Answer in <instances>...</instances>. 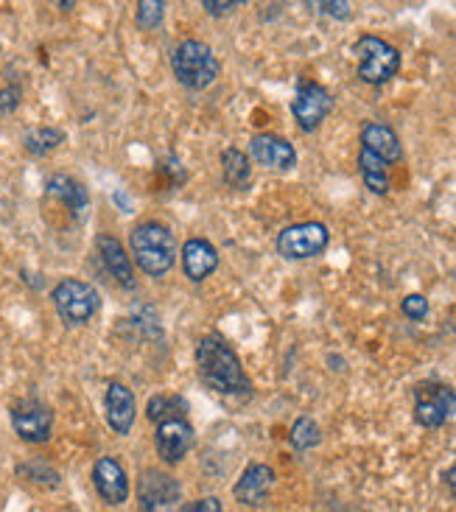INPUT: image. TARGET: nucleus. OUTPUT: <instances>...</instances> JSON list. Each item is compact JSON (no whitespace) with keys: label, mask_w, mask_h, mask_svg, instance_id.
<instances>
[{"label":"nucleus","mask_w":456,"mask_h":512,"mask_svg":"<svg viewBox=\"0 0 456 512\" xmlns=\"http://www.w3.org/2000/svg\"><path fill=\"white\" fill-rule=\"evenodd\" d=\"M196 373L205 387L222 395H247L252 389L238 353L222 336H205L196 345Z\"/></svg>","instance_id":"obj_1"},{"label":"nucleus","mask_w":456,"mask_h":512,"mask_svg":"<svg viewBox=\"0 0 456 512\" xmlns=\"http://www.w3.org/2000/svg\"><path fill=\"white\" fill-rule=\"evenodd\" d=\"M129 250L140 272L149 277H163L177 263V241L166 224L143 222L129 236Z\"/></svg>","instance_id":"obj_2"},{"label":"nucleus","mask_w":456,"mask_h":512,"mask_svg":"<svg viewBox=\"0 0 456 512\" xmlns=\"http://www.w3.org/2000/svg\"><path fill=\"white\" fill-rule=\"evenodd\" d=\"M171 70L177 76V82L188 90H205L219 79L222 65L213 54L208 42L202 40H182L171 51Z\"/></svg>","instance_id":"obj_3"},{"label":"nucleus","mask_w":456,"mask_h":512,"mask_svg":"<svg viewBox=\"0 0 456 512\" xmlns=\"http://www.w3.org/2000/svg\"><path fill=\"white\" fill-rule=\"evenodd\" d=\"M51 300L59 319L68 325V328H79L84 322L96 317L98 308H101V294L96 286L76 280V277H65L59 280L51 291Z\"/></svg>","instance_id":"obj_4"},{"label":"nucleus","mask_w":456,"mask_h":512,"mask_svg":"<svg viewBox=\"0 0 456 512\" xmlns=\"http://www.w3.org/2000/svg\"><path fill=\"white\" fill-rule=\"evenodd\" d=\"M353 54L359 59V79L367 84H387L401 70V54L395 45L381 37H359L353 45Z\"/></svg>","instance_id":"obj_5"},{"label":"nucleus","mask_w":456,"mask_h":512,"mask_svg":"<svg viewBox=\"0 0 456 512\" xmlns=\"http://www.w3.org/2000/svg\"><path fill=\"white\" fill-rule=\"evenodd\" d=\"M456 415V392L448 384L423 381L415 389V420L423 429H440Z\"/></svg>","instance_id":"obj_6"},{"label":"nucleus","mask_w":456,"mask_h":512,"mask_svg":"<svg viewBox=\"0 0 456 512\" xmlns=\"http://www.w3.org/2000/svg\"><path fill=\"white\" fill-rule=\"evenodd\" d=\"M331 244V233L322 222H303L286 227L277 236V252L289 261H305L314 258L319 252H325V247Z\"/></svg>","instance_id":"obj_7"},{"label":"nucleus","mask_w":456,"mask_h":512,"mask_svg":"<svg viewBox=\"0 0 456 512\" xmlns=\"http://www.w3.org/2000/svg\"><path fill=\"white\" fill-rule=\"evenodd\" d=\"M12 426L20 440L42 445L51 440L54 431V412L37 398H20L12 403Z\"/></svg>","instance_id":"obj_8"},{"label":"nucleus","mask_w":456,"mask_h":512,"mask_svg":"<svg viewBox=\"0 0 456 512\" xmlns=\"http://www.w3.org/2000/svg\"><path fill=\"white\" fill-rule=\"evenodd\" d=\"M138 499L143 512H182V487L163 471H146L138 482Z\"/></svg>","instance_id":"obj_9"},{"label":"nucleus","mask_w":456,"mask_h":512,"mask_svg":"<svg viewBox=\"0 0 456 512\" xmlns=\"http://www.w3.org/2000/svg\"><path fill=\"white\" fill-rule=\"evenodd\" d=\"M331 107L333 98L322 84L300 82L297 96L291 101V115H294V121H297V126H300L303 132H314V129L328 118Z\"/></svg>","instance_id":"obj_10"},{"label":"nucleus","mask_w":456,"mask_h":512,"mask_svg":"<svg viewBox=\"0 0 456 512\" xmlns=\"http://www.w3.org/2000/svg\"><path fill=\"white\" fill-rule=\"evenodd\" d=\"M154 445H157V454L163 462L177 465L194 448V426L188 420H166L157 426Z\"/></svg>","instance_id":"obj_11"},{"label":"nucleus","mask_w":456,"mask_h":512,"mask_svg":"<svg viewBox=\"0 0 456 512\" xmlns=\"http://www.w3.org/2000/svg\"><path fill=\"white\" fill-rule=\"evenodd\" d=\"M93 485L104 504L118 507L129 499V476L115 457H101L93 465Z\"/></svg>","instance_id":"obj_12"},{"label":"nucleus","mask_w":456,"mask_h":512,"mask_svg":"<svg viewBox=\"0 0 456 512\" xmlns=\"http://www.w3.org/2000/svg\"><path fill=\"white\" fill-rule=\"evenodd\" d=\"M104 412H107V423L115 434L126 437L132 426H135V417H138V403H135V392L121 384V381H110L107 395H104Z\"/></svg>","instance_id":"obj_13"},{"label":"nucleus","mask_w":456,"mask_h":512,"mask_svg":"<svg viewBox=\"0 0 456 512\" xmlns=\"http://www.w3.org/2000/svg\"><path fill=\"white\" fill-rule=\"evenodd\" d=\"M249 154L258 166L272 168V171H289L297 166L294 146L280 135H255L249 140Z\"/></svg>","instance_id":"obj_14"},{"label":"nucleus","mask_w":456,"mask_h":512,"mask_svg":"<svg viewBox=\"0 0 456 512\" xmlns=\"http://www.w3.org/2000/svg\"><path fill=\"white\" fill-rule=\"evenodd\" d=\"M272 487H275V471L269 465H263V462H255L235 482L233 496L241 504H247V507H258V504L269 499Z\"/></svg>","instance_id":"obj_15"},{"label":"nucleus","mask_w":456,"mask_h":512,"mask_svg":"<svg viewBox=\"0 0 456 512\" xmlns=\"http://www.w3.org/2000/svg\"><path fill=\"white\" fill-rule=\"evenodd\" d=\"M182 269H185V277L194 280V283H202L205 277H210L219 266V252L210 244L208 238H188L182 244Z\"/></svg>","instance_id":"obj_16"},{"label":"nucleus","mask_w":456,"mask_h":512,"mask_svg":"<svg viewBox=\"0 0 456 512\" xmlns=\"http://www.w3.org/2000/svg\"><path fill=\"white\" fill-rule=\"evenodd\" d=\"M361 149H367V152L375 154V157H381L387 166L401 163L403 157L398 135H395L387 124H375V121L361 129Z\"/></svg>","instance_id":"obj_17"},{"label":"nucleus","mask_w":456,"mask_h":512,"mask_svg":"<svg viewBox=\"0 0 456 512\" xmlns=\"http://www.w3.org/2000/svg\"><path fill=\"white\" fill-rule=\"evenodd\" d=\"M96 247L98 255H101V261L107 266V272H110L121 286H132L135 283V277H132V261H129V255H126L124 244L118 241L110 233H101L96 238Z\"/></svg>","instance_id":"obj_18"},{"label":"nucleus","mask_w":456,"mask_h":512,"mask_svg":"<svg viewBox=\"0 0 456 512\" xmlns=\"http://www.w3.org/2000/svg\"><path fill=\"white\" fill-rule=\"evenodd\" d=\"M48 194L56 196V199H59L70 213H76V216H82L84 208H87V202H90L87 188H84L79 180L68 177V174H54V177L48 180Z\"/></svg>","instance_id":"obj_19"},{"label":"nucleus","mask_w":456,"mask_h":512,"mask_svg":"<svg viewBox=\"0 0 456 512\" xmlns=\"http://www.w3.org/2000/svg\"><path fill=\"white\" fill-rule=\"evenodd\" d=\"M146 415L157 426L166 423V420H185V415H188V401L182 395H174V392H157L146 403Z\"/></svg>","instance_id":"obj_20"},{"label":"nucleus","mask_w":456,"mask_h":512,"mask_svg":"<svg viewBox=\"0 0 456 512\" xmlns=\"http://www.w3.org/2000/svg\"><path fill=\"white\" fill-rule=\"evenodd\" d=\"M222 174L224 182L230 188H247L249 180H252V166H249V157L241 149H224L222 154Z\"/></svg>","instance_id":"obj_21"},{"label":"nucleus","mask_w":456,"mask_h":512,"mask_svg":"<svg viewBox=\"0 0 456 512\" xmlns=\"http://www.w3.org/2000/svg\"><path fill=\"white\" fill-rule=\"evenodd\" d=\"M359 168H361V177H364V185L373 191V194H387L389 191V166L381 160V157H375L367 149H361L359 154Z\"/></svg>","instance_id":"obj_22"},{"label":"nucleus","mask_w":456,"mask_h":512,"mask_svg":"<svg viewBox=\"0 0 456 512\" xmlns=\"http://www.w3.org/2000/svg\"><path fill=\"white\" fill-rule=\"evenodd\" d=\"M62 140H65V132L62 129H54V126H37V129H31L26 135V152L34 154V157H45L48 152H54L62 146Z\"/></svg>","instance_id":"obj_23"},{"label":"nucleus","mask_w":456,"mask_h":512,"mask_svg":"<svg viewBox=\"0 0 456 512\" xmlns=\"http://www.w3.org/2000/svg\"><path fill=\"white\" fill-rule=\"evenodd\" d=\"M291 445L297 448V451H308V448H314L322 440V434H319V426L311 420V417H300L294 426H291L289 434Z\"/></svg>","instance_id":"obj_24"},{"label":"nucleus","mask_w":456,"mask_h":512,"mask_svg":"<svg viewBox=\"0 0 456 512\" xmlns=\"http://www.w3.org/2000/svg\"><path fill=\"white\" fill-rule=\"evenodd\" d=\"M166 17V3L163 0H140L138 12H135V23H138L143 31H152L163 23Z\"/></svg>","instance_id":"obj_25"},{"label":"nucleus","mask_w":456,"mask_h":512,"mask_svg":"<svg viewBox=\"0 0 456 512\" xmlns=\"http://www.w3.org/2000/svg\"><path fill=\"white\" fill-rule=\"evenodd\" d=\"M403 314L409 319H426L429 314V300L423 297V294H409V297H403Z\"/></svg>","instance_id":"obj_26"},{"label":"nucleus","mask_w":456,"mask_h":512,"mask_svg":"<svg viewBox=\"0 0 456 512\" xmlns=\"http://www.w3.org/2000/svg\"><path fill=\"white\" fill-rule=\"evenodd\" d=\"M314 9H319L322 14H331V17H339V20H347L350 14H353V6L345 3V0H339V3H314Z\"/></svg>","instance_id":"obj_27"},{"label":"nucleus","mask_w":456,"mask_h":512,"mask_svg":"<svg viewBox=\"0 0 456 512\" xmlns=\"http://www.w3.org/2000/svg\"><path fill=\"white\" fill-rule=\"evenodd\" d=\"M20 104V87H6L0 90V112H12Z\"/></svg>","instance_id":"obj_28"},{"label":"nucleus","mask_w":456,"mask_h":512,"mask_svg":"<svg viewBox=\"0 0 456 512\" xmlns=\"http://www.w3.org/2000/svg\"><path fill=\"white\" fill-rule=\"evenodd\" d=\"M188 512H224V510H222V501L216 499V496H205V499L196 501L194 507H191Z\"/></svg>","instance_id":"obj_29"},{"label":"nucleus","mask_w":456,"mask_h":512,"mask_svg":"<svg viewBox=\"0 0 456 512\" xmlns=\"http://www.w3.org/2000/svg\"><path fill=\"white\" fill-rule=\"evenodd\" d=\"M202 6H205L210 14H219V17H222V14H230L233 9H238L241 3H235V0H230V3H213V0H205Z\"/></svg>","instance_id":"obj_30"},{"label":"nucleus","mask_w":456,"mask_h":512,"mask_svg":"<svg viewBox=\"0 0 456 512\" xmlns=\"http://www.w3.org/2000/svg\"><path fill=\"white\" fill-rule=\"evenodd\" d=\"M445 482H448V487H451V493H454V499H456V465L451 468V471L445 473Z\"/></svg>","instance_id":"obj_31"}]
</instances>
